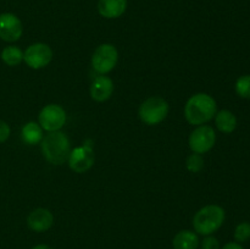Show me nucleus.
<instances>
[{"instance_id":"1","label":"nucleus","mask_w":250,"mask_h":249,"mask_svg":"<svg viewBox=\"0 0 250 249\" xmlns=\"http://www.w3.org/2000/svg\"><path fill=\"white\" fill-rule=\"evenodd\" d=\"M217 105L214 98L207 93H197L187 100L185 105V117L190 124L200 126L215 117Z\"/></svg>"},{"instance_id":"2","label":"nucleus","mask_w":250,"mask_h":249,"mask_svg":"<svg viewBox=\"0 0 250 249\" xmlns=\"http://www.w3.org/2000/svg\"><path fill=\"white\" fill-rule=\"evenodd\" d=\"M41 149L46 161L53 165H62L70 156L71 142L62 132H49L42 139Z\"/></svg>"},{"instance_id":"3","label":"nucleus","mask_w":250,"mask_h":249,"mask_svg":"<svg viewBox=\"0 0 250 249\" xmlns=\"http://www.w3.org/2000/svg\"><path fill=\"white\" fill-rule=\"evenodd\" d=\"M225 210L220 205L210 204L198 210L193 216L194 232L202 236H210L222 226L225 221Z\"/></svg>"},{"instance_id":"4","label":"nucleus","mask_w":250,"mask_h":249,"mask_svg":"<svg viewBox=\"0 0 250 249\" xmlns=\"http://www.w3.org/2000/svg\"><path fill=\"white\" fill-rule=\"evenodd\" d=\"M168 103L161 97H150L144 100L138 110L139 119L148 126H155L161 124L167 117Z\"/></svg>"},{"instance_id":"5","label":"nucleus","mask_w":250,"mask_h":249,"mask_svg":"<svg viewBox=\"0 0 250 249\" xmlns=\"http://www.w3.org/2000/svg\"><path fill=\"white\" fill-rule=\"evenodd\" d=\"M119 60V51L116 46L104 43L98 46L92 56V67L100 75L111 72Z\"/></svg>"},{"instance_id":"6","label":"nucleus","mask_w":250,"mask_h":249,"mask_svg":"<svg viewBox=\"0 0 250 249\" xmlns=\"http://www.w3.org/2000/svg\"><path fill=\"white\" fill-rule=\"evenodd\" d=\"M95 160L94 150H93L92 141H85L83 145L77 146L71 150L67 159L68 166L76 173H83L89 170Z\"/></svg>"},{"instance_id":"7","label":"nucleus","mask_w":250,"mask_h":249,"mask_svg":"<svg viewBox=\"0 0 250 249\" xmlns=\"http://www.w3.org/2000/svg\"><path fill=\"white\" fill-rule=\"evenodd\" d=\"M216 142V134H215L214 128L208 124H200L197 128L193 129L190 133L188 144L193 153L204 154L211 150Z\"/></svg>"},{"instance_id":"8","label":"nucleus","mask_w":250,"mask_h":249,"mask_svg":"<svg viewBox=\"0 0 250 249\" xmlns=\"http://www.w3.org/2000/svg\"><path fill=\"white\" fill-rule=\"evenodd\" d=\"M38 124L46 132L60 131L66 124V111L58 104L45 105L39 112Z\"/></svg>"},{"instance_id":"9","label":"nucleus","mask_w":250,"mask_h":249,"mask_svg":"<svg viewBox=\"0 0 250 249\" xmlns=\"http://www.w3.org/2000/svg\"><path fill=\"white\" fill-rule=\"evenodd\" d=\"M53 60V50L48 44L34 43L29 45L23 53V61L28 67L41 70Z\"/></svg>"},{"instance_id":"10","label":"nucleus","mask_w":250,"mask_h":249,"mask_svg":"<svg viewBox=\"0 0 250 249\" xmlns=\"http://www.w3.org/2000/svg\"><path fill=\"white\" fill-rule=\"evenodd\" d=\"M22 32V22L16 15L11 12H4L0 15V39L7 43H14L21 38Z\"/></svg>"},{"instance_id":"11","label":"nucleus","mask_w":250,"mask_h":249,"mask_svg":"<svg viewBox=\"0 0 250 249\" xmlns=\"http://www.w3.org/2000/svg\"><path fill=\"white\" fill-rule=\"evenodd\" d=\"M54 215L50 210L44 208H37L33 211L29 212L27 216V225L34 232H45L53 226Z\"/></svg>"},{"instance_id":"12","label":"nucleus","mask_w":250,"mask_h":249,"mask_svg":"<svg viewBox=\"0 0 250 249\" xmlns=\"http://www.w3.org/2000/svg\"><path fill=\"white\" fill-rule=\"evenodd\" d=\"M114 93V82L107 76H98L90 85V97L98 103L106 102Z\"/></svg>"},{"instance_id":"13","label":"nucleus","mask_w":250,"mask_h":249,"mask_svg":"<svg viewBox=\"0 0 250 249\" xmlns=\"http://www.w3.org/2000/svg\"><path fill=\"white\" fill-rule=\"evenodd\" d=\"M127 9V0H99L98 11L105 19H117Z\"/></svg>"},{"instance_id":"14","label":"nucleus","mask_w":250,"mask_h":249,"mask_svg":"<svg viewBox=\"0 0 250 249\" xmlns=\"http://www.w3.org/2000/svg\"><path fill=\"white\" fill-rule=\"evenodd\" d=\"M200 241L198 233L190 229H182L173 237V249H198Z\"/></svg>"},{"instance_id":"15","label":"nucleus","mask_w":250,"mask_h":249,"mask_svg":"<svg viewBox=\"0 0 250 249\" xmlns=\"http://www.w3.org/2000/svg\"><path fill=\"white\" fill-rule=\"evenodd\" d=\"M215 124L222 133H232L237 127V117L229 110H221L215 115Z\"/></svg>"},{"instance_id":"16","label":"nucleus","mask_w":250,"mask_h":249,"mask_svg":"<svg viewBox=\"0 0 250 249\" xmlns=\"http://www.w3.org/2000/svg\"><path fill=\"white\" fill-rule=\"evenodd\" d=\"M21 136L22 141L26 144H28V145H36V144L41 143L42 139H43V128L41 127V124L34 121L27 122L22 127Z\"/></svg>"},{"instance_id":"17","label":"nucleus","mask_w":250,"mask_h":249,"mask_svg":"<svg viewBox=\"0 0 250 249\" xmlns=\"http://www.w3.org/2000/svg\"><path fill=\"white\" fill-rule=\"evenodd\" d=\"M0 56L7 66H17L23 61V51L16 45L5 46Z\"/></svg>"},{"instance_id":"18","label":"nucleus","mask_w":250,"mask_h":249,"mask_svg":"<svg viewBox=\"0 0 250 249\" xmlns=\"http://www.w3.org/2000/svg\"><path fill=\"white\" fill-rule=\"evenodd\" d=\"M186 167L189 172L198 173L203 170L204 167V159H203L202 154L193 153L186 160Z\"/></svg>"},{"instance_id":"19","label":"nucleus","mask_w":250,"mask_h":249,"mask_svg":"<svg viewBox=\"0 0 250 249\" xmlns=\"http://www.w3.org/2000/svg\"><path fill=\"white\" fill-rule=\"evenodd\" d=\"M237 94L244 99H250V75H244L236 82Z\"/></svg>"},{"instance_id":"20","label":"nucleus","mask_w":250,"mask_h":249,"mask_svg":"<svg viewBox=\"0 0 250 249\" xmlns=\"http://www.w3.org/2000/svg\"><path fill=\"white\" fill-rule=\"evenodd\" d=\"M234 239L238 243L247 242L250 239V224L249 222H241L234 229Z\"/></svg>"},{"instance_id":"21","label":"nucleus","mask_w":250,"mask_h":249,"mask_svg":"<svg viewBox=\"0 0 250 249\" xmlns=\"http://www.w3.org/2000/svg\"><path fill=\"white\" fill-rule=\"evenodd\" d=\"M200 248L202 249H220V242L216 237L214 236H205V238L203 239L202 244H200Z\"/></svg>"},{"instance_id":"22","label":"nucleus","mask_w":250,"mask_h":249,"mask_svg":"<svg viewBox=\"0 0 250 249\" xmlns=\"http://www.w3.org/2000/svg\"><path fill=\"white\" fill-rule=\"evenodd\" d=\"M10 133H11V129H10L9 124L0 120V143L6 142L7 138L10 137Z\"/></svg>"},{"instance_id":"23","label":"nucleus","mask_w":250,"mask_h":249,"mask_svg":"<svg viewBox=\"0 0 250 249\" xmlns=\"http://www.w3.org/2000/svg\"><path fill=\"white\" fill-rule=\"evenodd\" d=\"M221 249H243V247L238 242H229V243L225 244Z\"/></svg>"},{"instance_id":"24","label":"nucleus","mask_w":250,"mask_h":249,"mask_svg":"<svg viewBox=\"0 0 250 249\" xmlns=\"http://www.w3.org/2000/svg\"><path fill=\"white\" fill-rule=\"evenodd\" d=\"M32 249H51V248L49 246H46V244H37V246H34Z\"/></svg>"}]
</instances>
